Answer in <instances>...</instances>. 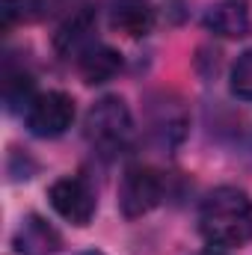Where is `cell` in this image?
Masks as SVG:
<instances>
[{
    "instance_id": "1",
    "label": "cell",
    "mask_w": 252,
    "mask_h": 255,
    "mask_svg": "<svg viewBox=\"0 0 252 255\" xmlns=\"http://www.w3.org/2000/svg\"><path fill=\"white\" fill-rule=\"evenodd\" d=\"M199 232L211 247L241 250L252 241V199L238 187H217L199 208Z\"/></svg>"
},
{
    "instance_id": "2",
    "label": "cell",
    "mask_w": 252,
    "mask_h": 255,
    "mask_svg": "<svg viewBox=\"0 0 252 255\" xmlns=\"http://www.w3.org/2000/svg\"><path fill=\"white\" fill-rule=\"evenodd\" d=\"M133 136V119L130 110L119 95H107L95 101L86 113V139L101 148L104 154L122 151Z\"/></svg>"
},
{
    "instance_id": "3",
    "label": "cell",
    "mask_w": 252,
    "mask_h": 255,
    "mask_svg": "<svg viewBox=\"0 0 252 255\" xmlns=\"http://www.w3.org/2000/svg\"><path fill=\"white\" fill-rule=\"evenodd\" d=\"M24 122L27 130L39 139H57L74 122V101L65 92H42L30 101V107L24 110Z\"/></svg>"
},
{
    "instance_id": "4",
    "label": "cell",
    "mask_w": 252,
    "mask_h": 255,
    "mask_svg": "<svg viewBox=\"0 0 252 255\" xmlns=\"http://www.w3.org/2000/svg\"><path fill=\"white\" fill-rule=\"evenodd\" d=\"M163 199V181L148 166H127L119 184V211L125 220H139Z\"/></svg>"
},
{
    "instance_id": "5",
    "label": "cell",
    "mask_w": 252,
    "mask_h": 255,
    "mask_svg": "<svg viewBox=\"0 0 252 255\" xmlns=\"http://www.w3.org/2000/svg\"><path fill=\"white\" fill-rule=\"evenodd\" d=\"M51 208L71 226H89L95 217V193L83 178H57L48 190Z\"/></svg>"
},
{
    "instance_id": "6",
    "label": "cell",
    "mask_w": 252,
    "mask_h": 255,
    "mask_svg": "<svg viewBox=\"0 0 252 255\" xmlns=\"http://www.w3.org/2000/svg\"><path fill=\"white\" fill-rule=\"evenodd\" d=\"M187 110L172 95H157L148 107V133L160 148H175L187 136Z\"/></svg>"
},
{
    "instance_id": "7",
    "label": "cell",
    "mask_w": 252,
    "mask_h": 255,
    "mask_svg": "<svg viewBox=\"0 0 252 255\" xmlns=\"http://www.w3.org/2000/svg\"><path fill=\"white\" fill-rule=\"evenodd\" d=\"M63 247L60 232L39 214H30L21 220V226L12 235L15 255H57Z\"/></svg>"
},
{
    "instance_id": "8",
    "label": "cell",
    "mask_w": 252,
    "mask_h": 255,
    "mask_svg": "<svg viewBox=\"0 0 252 255\" xmlns=\"http://www.w3.org/2000/svg\"><path fill=\"white\" fill-rule=\"evenodd\" d=\"M202 24L208 33H214L220 39H244L252 30L250 3L247 0H220L205 12Z\"/></svg>"
},
{
    "instance_id": "9",
    "label": "cell",
    "mask_w": 252,
    "mask_h": 255,
    "mask_svg": "<svg viewBox=\"0 0 252 255\" xmlns=\"http://www.w3.org/2000/svg\"><path fill=\"white\" fill-rule=\"evenodd\" d=\"M95 30V12L89 6L71 12L54 33V51L60 57H80L89 48V36Z\"/></svg>"
},
{
    "instance_id": "10",
    "label": "cell",
    "mask_w": 252,
    "mask_h": 255,
    "mask_svg": "<svg viewBox=\"0 0 252 255\" xmlns=\"http://www.w3.org/2000/svg\"><path fill=\"white\" fill-rule=\"evenodd\" d=\"M122 68V57L119 51L107 48V45H89L80 57H77V71L86 83H107L119 74Z\"/></svg>"
},
{
    "instance_id": "11",
    "label": "cell",
    "mask_w": 252,
    "mask_h": 255,
    "mask_svg": "<svg viewBox=\"0 0 252 255\" xmlns=\"http://www.w3.org/2000/svg\"><path fill=\"white\" fill-rule=\"evenodd\" d=\"M110 24L113 30L125 33L130 39H139L154 27V9L148 6V0H116Z\"/></svg>"
},
{
    "instance_id": "12",
    "label": "cell",
    "mask_w": 252,
    "mask_h": 255,
    "mask_svg": "<svg viewBox=\"0 0 252 255\" xmlns=\"http://www.w3.org/2000/svg\"><path fill=\"white\" fill-rule=\"evenodd\" d=\"M33 77L24 68H6L3 74V101L9 110H27L33 101Z\"/></svg>"
},
{
    "instance_id": "13",
    "label": "cell",
    "mask_w": 252,
    "mask_h": 255,
    "mask_svg": "<svg viewBox=\"0 0 252 255\" xmlns=\"http://www.w3.org/2000/svg\"><path fill=\"white\" fill-rule=\"evenodd\" d=\"M229 89L235 98L241 101H252V48L244 51L235 65H232V74H229Z\"/></svg>"
},
{
    "instance_id": "14",
    "label": "cell",
    "mask_w": 252,
    "mask_h": 255,
    "mask_svg": "<svg viewBox=\"0 0 252 255\" xmlns=\"http://www.w3.org/2000/svg\"><path fill=\"white\" fill-rule=\"evenodd\" d=\"M36 9H39L36 0H3V9H0L3 12V30H9L18 21H30L36 15Z\"/></svg>"
},
{
    "instance_id": "15",
    "label": "cell",
    "mask_w": 252,
    "mask_h": 255,
    "mask_svg": "<svg viewBox=\"0 0 252 255\" xmlns=\"http://www.w3.org/2000/svg\"><path fill=\"white\" fill-rule=\"evenodd\" d=\"M199 255H226V253H223L220 247H208V250H202Z\"/></svg>"
},
{
    "instance_id": "16",
    "label": "cell",
    "mask_w": 252,
    "mask_h": 255,
    "mask_svg": "<svg viewBox=\"0 0 252 255\" xmlns=\"http://www.w3.org/2000/svg\"><path fill=\"white\" fill-rule=\"evenodd\" d=\"M77 255H104V253H98V250H86V253H77Z\"/></svg>"
}]
</instances>
